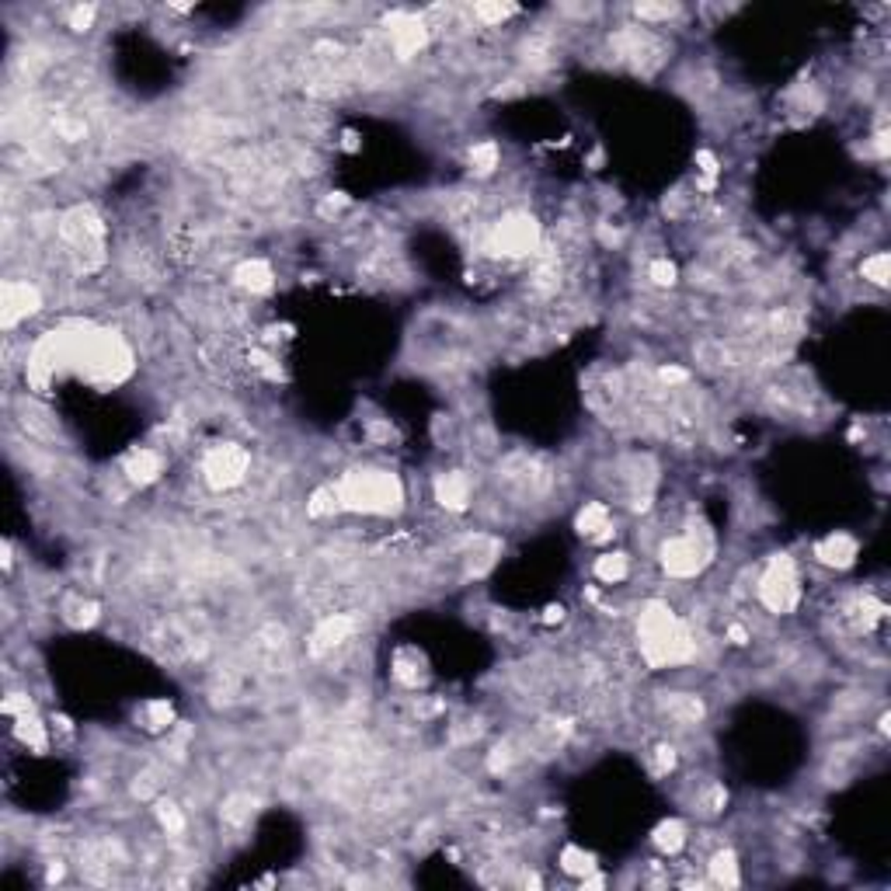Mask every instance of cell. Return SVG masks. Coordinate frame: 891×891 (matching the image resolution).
I'll list each match as a JSON object with an SVG mask.
<instances>
[{
	"instance_id": "d6a6232c",
	"label": "cell",
	"mask_w": 891,
	"mask_h": 891,
	"mask_svg": "<svg viewBox=\"0 0 891 891\" xmlns=\"http://www.w3.org/2000/svg\"><path fill=\"white\" fill-rule=\"evenodd\" d=\"M724 805H728V791L721 787V784H707L704 791L696 794V801H694V808L700 815H717V812H724Z\"/></svg>"
},
{
	"instance_id": "7a4b0ae2",
	"label": "cell",
	"mask_w": 891,
	"mask_h": 891,
	"mask_svg": "<svg viewBox=\"0 0 891 891\" xmlns=\"http://www.w3.org/2000/svg\"><path fill=\"white\" fill-rule=\"evenodd\" d=\"M335 491L345 512L397 515L404 509V484H400V477L394 471L356 467V471L338 477Z\"/></svg>"
},
{
	"instance_id": "d590c367",
	"label": "cell",
	"mask_w": 891,
	"mask_h": 891,
	"mask_svg": "<svg viewBox=\"0 0 891 891\" xmlns=\"http://www.w3.org/2000/svg\"><path fill=\"white\" fill-rule=\"evenodd\" d=\"M98 18V7L95 4H77V7H70V15H66V25L74 28V32H87L91 25Z\"/></svg>"
},
{
	"instance_id": "6da1fadb",
	"label": "cell",
	"mask_w": 891,
	"mask_h": 891,
	"mask_svg": "<svg viewBox=\"0 0 891 891\" xmlns=\"http://www.w3.org/2000/svg\"><path fill=\"white\" fill-rule=\"evenodd\" d=\"M637 648L644 665L652 669H675L696 662L694 631L665 606V602H644L637 613Z\"/></svg>"
},
{
	"instance_id": "4316f807",
	"label": "cell",
	"mask_w": 891,
	"mask_h": 891,
	"mask_svg": "<svg viewBox=\"0 0 891 891\" xmlns=\"http://www.w3.org/2000/svg\"><path fill=\"white\" fill-rule=\"evenodd\" d=\"M154 815H157V825H160V832H164L167 839H181V835H185V829H188V818H185V812H181L175 801H167V797H157Z\"/></svg>"
},
{
	"instance_id": "8fae6325",
	"label": "cell",
	"mask_w": 891,
	"mask_h": 891,
	"mask_svg": "<svg viewBox=\"0 0 891 891\" xmlns=\"http://www.w3.org/2000/svg\"><path fill=\"white\" fill-rule=\"evenodd\" d=\"M574 530L589 543H610L616 536V519L606 501H585L574 515Z\"/></svg>"
},
{
	"instance_id": "7402d4cb",
	"label": "cell",
	"mask_w": 891,
	"mask_h": 891,
	"mask_svg": "<svg viewBox=\"0 0 891 891\" xmlns=\"http://www.w3.org/2000/svg\"><path fill=\"white\" fill-rule=\"evenodd\" d=\"M467 164H471V171H474L477 178H488V175H495L498 167H501V147H498L495 139H481V143L471 147Z\"/></svg>"
},
{
	"instance_id": "ffe728a7",
	"label": "cell",
	"mask_w": 891,
	"mask_h": 891,
	"mask_svg": "<svg viewBox=\"0 0 891 891\" xmlns=\"http://www.w3.org/2000/svg\"><path fill=\"white\" fill-rule=\"evenodd\" d=\"M592 574L595 582H602V585H620L631 574V557L623 554V551H606V554L595 557Z\"/></svg>"
},
{
	"instance_id": "4fadbf2b",
	"label": "cell",
	"mask_w": 891,
	"mask_h": 891,
	"mask_svg": "<svg viewBox=\"0 0 891 891\" xmlns=\"http://www.w3.org/2000/svg\"><path fill=\"white\" fill-rule=\"evenodd\" d=\"M812 554H815V561H818L822 568L846 572V568H853L856 554H860V543H856L850 533H829V536H822V540L815 543Z\"/></svg>"
},
{
	"instance_id": "5bb4252c",
	"label": "cell",
	"mask_w": 891,
	"mask_h": 891,
	"mask_svg": "<svg viewBox=\"0 0 891 891\" xmlns=\"http://www.w3.org/2000/svg\"><path fill=\"white\" fill-rule=\"evenodd\" d=\"M122 474H126L129 484L147 488V484H154L164 474V456L157 450H150V446H137L133 453L122 460Z\"/></svg>"
},
{
	"instance_id": "52a82bcc",
	"label": "cell",
	"mask_w": 891,
	"mask_h": 891,
	"mask_svg": "<svg viewBox=\"0 0 891 891\" xmlns=\"http://www.w3.org/2000/svg\"><path fill=\"white\" fill-rule=\"evenodd\" d=\"M248 471H251V453L240 442H217L202 456V481L213 491H230L244 484Z\"/></svg>"
},
{
	"instance_id": "9c48e42d",
	"label": "cell",
	"mask_w": 891,
	"mask_h": 891,
	"mask_svg": "<svg viewBox=\"0 0 891 891\" xmlns=\"http://www.w3.org/2000/svg\"><path fill=\"white\" fill-rule=\"evenodd\" d=\"M387 39H390V53L397 60H411L418 56L429 39H432V25L418 15H408V11H397L387 18Z\"/></svg>"
},
{
	"instance_id": "d6986e66",
	"label": "cell",
	"mask_w": 891,
	"mask_h": 891,
	"mask_svg": "<svg viewBox=\"0 0 891 891\" xmlns=\"http://www.w3.org/2000/svg\"><path fill=\"white\" fill-rule=\"evenodd\" d=\"M15 724V738H18L21 745H28V749H35V753H46L49 749V732H46V724H42V717L35 711L28 714H18V717H11Z\"/></svg>"
},
{
	"instance_id": "9a60e30c",
	"label": "cell",
	"mask_w": 891,
	"mask_h": 891,
	"mask_svg": "<svg viewBox=\"0 0 891 891\" xmlns=\"http://www.w3.org/2000/svg\"><path fill=\"white\" fill-rule=\"evenodd\" d=\"M234 286L244 293H268L276 286V272L265 258H244L238 268H234Z\"/></svg>"
},
{
	"instance_id": "ac0fdd59",
	"label": "cell",
	"mask_w": 891,
	"mask_h": 891,
	"mask_svg": "<svg viewBox=\"0 0 891 891\" xmlns=\"http://www.w3.org/2000/svg\"><path fill=\"white\" fill-rule=\"evenodd\" d=\"M255 812H258L255 797H251V794H244V791H238V794H230V797L219 805V822H223L227 829H244V825L255 818Z\"/></svg>"
},
{
	"instance_id": "74e56055",
	"label": "cell",
	"mask_w": 891,
	"mask_h": 891,
	"mask_svg": "<svg viewBox=\"0 0 891 891\" xmlns=\"http://www.w3.org/2000/svg\"><path fill=\"white\" fill-rule=\"evenodd\" d=\"M160 791V780L154 770H147L143 776H137V784H133V794H137L139 801H150V797H157Z\"/></svg>"
},
{
	"instance_id": "8992f818",
	"label": "cell",
	"mask_w": 891,
	"mask_h": 891,
	"mask_svg": "<svg viewBox=\"0 0 891 891\" xmlns=\"http://www.w3.org/2000/svg\"><path fill=\"white\" fill-rule=\"evenodd\" d=\"M540 244H543L540 223H536V217L533 213H526V209L505 213V217L488 230V240H484V248L498 258H526V255H533V251H540Z\"/></svg>"
},
{
	"instance_id": "b9f144b4",
	"label": "cell",
	"mask_w": 891,
	"mask_h": 891,
	"mask_svg": "<svg viewBox=\"0 0 891 891\" xmlns=\"http://www.w3.org/2000/svg\"><path fill=\"white\" fill-rule=\"evenodd\" d=\"M63 871H66V867H63V860H49V867H46V881H49V885H53V881H60Z\"/></svg>"
},
{
	"instance_id": "8d00e7d4",
	"label": "cell",
	"mask_w": 891,
	"mask_h": 891,
	"mask_svg": "<svg viewBox=\"0 0 891 891\" xmlns=\"http://www.w3.org/2000/svg\"><path fill=\"white\" fill-rule=\"evenodd\" d=\"M515 759H519V753H515L512 742H501V745H495V749H491V755H488V770H491V773H505L515 763Z\"/></svg>"
},
{
	"instance_id": "484cf974",
	"label": "cell",
	"mask_w": 891,
	"mask_h": 891,
	"mask_svg": "<svg viewBox=\"0 0 891 891\" xmlns=\"http://www.w3.org/2000/svg\"><path fill=\"white\" fill-rule=\"evenodd\" d=\"M137 721L147 728V732H171V724H175V707H171V700H147V704L137 711Z\"/></svg>"
},
{
	"instance_id": "83f0119b",
	"label": "cell",
	"mask_w": 891,
	"mask_h": 891,
	"mask_svg": "<svg viewBox=\"0 0 891 891\" xmlns=\"http://www.w3.org/2000/svg\"><path fill=\"white\" fill-rule=\"evenodd\" d=\"M335 512H341V501H338L335 484H320V488H314L310 498H307V515H310V519H331Z\"/></svg>"
},
{
	"instance_id": "44dd1931",
	"label": "cell",
	"mask_w": 891,
	"mask_h": 891,
	"mask_svg": "<svg viewBox=\"0 0 891 891\" xmlns=\"http://www.w3.org/2000/svg\"><path fill=\"white\" fill-rule=\"evenodd\" d=\"M686 825L679 822V818H665V822H658L652 832V843L658 853H665V856H675V853L686 846Z\"/></svg>"
},
{
	"instance_id": "d4e9b609",
	"label": "cell",
	"mask_w": 891,
	"mask_h": 891,
	"mask_svg": "<svg viewBox=\"0 0 891 891\" xmlns=\"http://www.w3.org/2000/svg\"><path fill=\"white\" fill-rule=\"evenodd\" d=\"M63 620L74 627V631H84V627H95L101 616V606L95 599H80V595H70L66 602H63Z\"/></svg>"
},
{
	"instance_id": "1f68e13d",
	"label": "cell",
	"mask_w": 891,
	"mask_h": 891,
	"mask_svg": "<svg viewBox=\"0 0 891 891\" xmlns=\"http://www.w3.org/2000/svg\"><path fill=\"white\" fill-rule=\"evenodd\" d=\"M644 276L658 289H673L675 282H679V268H675V261H669V258H654V261H648V272Z\"/></svg>"
},
{
	"instance_id": "7bdbcfd3",
	"label": "cell",
	"mask_w": 891,
	"mask_h": 891,
	"mask_svg": "<svg viewBox=\"0 0 891 891\" xmlns=\"http://www.w3.org/2000/svg\"><path fill=\"white\" fill-rule=\"evenodd\" d=\"M561 620H564V606H561V602L543 610V623H561Z\"/></svg>"
},
{
	"instance_id": "3957f363",
	"label": "cell",
	"mask_w": 891,
	"mask_h": 891,
	"mask_svg": "<svg viewBox=\"0 0 891 891\" xmlns=\"http://www.w3.org/2000/svg\"><path fill=\"white\" fill-rule=\"evenodd\" d=\"M56 234H60L66 255L77 261L80 272H95L105 261V223L91 206H74L56 219Z\"/></svg>"
},
{
	"instance_id": "f1b7e54d",
	"label": "cell",
	"mask_w": 891,
	"mask_h": 891,
	"mask_svg": "<svg viewBox=\"0 0 891 891\" xmlns=\"http://www.w3.org/2000/svg\"><path fill=\"white\" fill-rule=\"evenodd\" d=\"M860 276H864V282H871V286H877V289H885V286H888V278H891V255H888V251H874V255L864 258V261H860Z\"/></svg>"
},
{
	"instance_id": "e575fe53",
	"label": "cell",
	"mask_w": 891,
	"mask_h": 891,
	"mask_svg": "<svg viewBox=\"0 0 891 891\" xmlns=\"http://www.w3.org/2000/svg\"><path fill=\"white\" fill-rule=\"evenodd\" d=\"M648 763H652L654 776H669V773L675 770V763H679V755H675L673 745H665V742H662V745H654V749H652Z\"/></svg>"
},
{
	"instance_id": "e0dca14e",
	"label": "cell",
	"mask_w": 891,
	"mask_h": 891,
	"mask_svg": "<svg viewBox=\"0 0 891 891\" xmlns=\"http://www.w3.org/2000/svg\"><path fill=\"white\" fill-rule=\"evenodd\" d=\"M662 714L675 724H700L704 721V700L694 694H665L662 696Z\"/></svg>"
},
{
	"instance_id": "603a6c76",
	"label": "cell",
	"mask_w": 891,
	"mask_h": 891,
	"mask_svg": "<svg viewBox=\"0 0 891 891\" xmlns=\"http://www.w3.org/2000/svg\"><path fill=\"white\" fill-rule=\"evenodd\" d=\"M394 679L408 690H418L425 683V669H421V654L415 648H400L394 654Z\"/></svg>"
},
{
	"instance_id": "ba28073f",
	"label": "cell",
	"mask_w": 891,
	"mask_h": 891,
	"mask_svg": "<svg viewBox=\"0 0 891 891\" xmlns=\"http://www.w3.org/2000/svg\"><path fill=\"white\" fill-rule=\"evenodd\" d=\"M42 310V289L28 278H4L0 286V324L15 331L21 320L35 318Z\"/></svg>"
},
{
	"instance_id": "2e32d148",
	"label": "cell",
	"mask_w": 891,
	"mask_h": 891,
	"mask_svg": "<svg viewBox=\"0 0 891 891\" xmlns=\"http://www.w3.org/2000/svg\"><path fill=\"white\" fill-rule=\"evenodd\" d=\"M694 359L696 366H704L711 373H724V370L738 366V352H734V345H728L724 338H704V341H696Z\"/></svg>"
},
{
	"instance_id": "ab89813d",
	"label": "cell",
	"mask_w": 891,
	"mask_h": 891,
	"mask_svg": "<svg viewBox=\"0 0 891 891\" xmlns=\"http://www.w3.org/2000/svg\"><path fill=\"white\" fill-rule=\"evenodd\" d=\"M28 711H35V704H32L25 694L4 696V714H7V717H18V714H28Z\"/></svg>"
},
{
	"instance_id": "f35d334b",
	"label": "cell",
	"mask_w": 891,
	"mask_h": 891,
	"mask_svg": "<svg viewBox=\"0 0 891 891\" xmlns=\"http://www.w3.org/2000/svg\"><path fill=\"white\" fill-rule=\"evenodd\" d=\"M696 167H700V178L704 181H717V175H721V164H717V157H714L711 150H696Z\"/></svg>"
},
{
	"instance_id": "5b68a950",
	"label": "cell",
	"mask_w": 891,
	"mask_h": 891,
	"mask_svg": "<svg viewBox=\"0 0 891 891\" xmlns=\"http://www.w3.org/2000/svg\"><path fill=\"white\" fill-rule=\"evenodd\" d=\"M755 595L759 602L776 616H787L801 606V578H797V564L791 554H773L755 582Z\"/></svg>"
},
{
	"instance_id": "60d3db41",
	"label": "cell",
	"mask_w": 891,
	"mask_h": 891,
	"mask_svg": "<svg viewBox=\"0 0 891 891\" xmlns=\"http://www.w3.org/2000/svg\"><path fill=\"white\" fill-rule=\"evenodd\" d=\"M753 637H749V631L742 627V623H732L728 627V644H734V648H742V644H749Z\"/></svg>"
},
{
	"instance_id": "4dcf8cb0",
	"label": "cell",
	"mask_w": 891,
	"mask_h": 891,
	"mask_svg": "<svg viewBox=\"0 0 891 891\" xmlns=\"http://www.w3.org/2000/svg\"><path fill=\"white\" fill-rule=\"evenodd\" d=\"M561 871L574 874V877H585L595 871V853L582 850V846H564L561 850Z\"/></svg>"
},
{
	"instance_id": "30bf717a",
	"label": "cell",
	"mask_w": 891,
	"mask_h": 891,
	"mask_svg": "<svg viewBox=\"0 0 891 891\" xmlns=\"http://www.w3.org/2000/svg\"><path fill=\"white\" fill-rule=\"evenodd\" d=\"M359 631V620L352 613H328L318 620V627L310 631V652L324 654L341 648L349 637Z\"/></svg>"
},
{
	"instance_id": "f546056e",
	"label": "cell",
	"mask_w": 891,
	"mask_h": 891,
	"mask_svg": "<svg viewBox=\"0 0 891 891\" xmlns=\"http://www.w3.org/2000/svg\"><path fill=\"white\" fill-rule=\"evenodd\" d=\"M631 11H634V18L641 25H669V21H675L683 15L679 4H634Z\"/></svg>"
},
{
	"instance_id": "836d02e7",
	"label": "cell",
	"mask_w": 891,
	"mask_h": 891,
	"mask_svg": "<svg viewBox=\"0 0 891 891\" xmlns=\"http://www.w3.org/2000/svg\"><path fill=\"white\" fill-rule=\"evenodd\" d=\"M515 15V7L512 4H474V18L481 21V25H501L505 18H512Z\"/></svg>"
},
{
	"instance_id": "cb8c5ba5",
	"label": "cell",
	"mask_w": 891,
	"mask_h": 891,
	"mask_svg": "<svg viewBox=\"0 0 891 891\" xmlns=\"http://www.w3.org/2000/svg\"><path fill=\"white\" fill-rule=\"evenodd\" d=\"M707 874H711L714 885L721 888H738L742 885V871H738V856L734 850H717L707 864Z\"/></svg>"
},
{
	"instance_id": "277c9868",
	"label": "cell",
	"mask_w": 891,
	"mask_h": 891,
	"mask_svg": "<svg viewBox=\"0 0 891 891\" xmlns=\"http://www.w3.org/2000/svg\"><path fill=\"white\" fill-rule=\"evenodd\" d=\"M714 554V536L700 526H686L683 533H673L662 540L658 547V561H662V572L669 578H696V574L707 568V561Z\"/></svg>"
},
{
	"instance_id": "7c38bea8",
	"label": "cell",
	"mask_w": 891,
	"mask_h": 891,
	"mask_svg": "<svg viewBox=\"0 0 891 891\" xmlns=\"http://www.w3.org/2000/svg\"><path fill=\"white\" fill-rule=\"evenodd\" d=\"M436 501L446 512H467L474 501V481L463 471H446L436 477Z\"/></svg>"
}]
</instances>
